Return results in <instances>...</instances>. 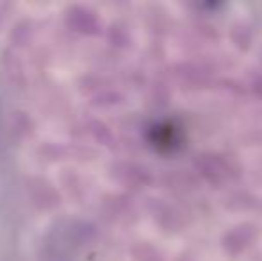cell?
I'll list each match as a JSON object with an SVG mask.
<instances>
[]
</instances>
